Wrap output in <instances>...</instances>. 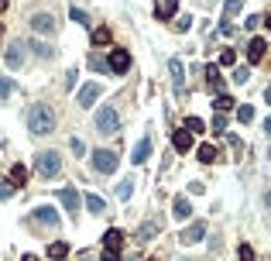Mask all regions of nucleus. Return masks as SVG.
<instances>
[{
    "label": "nucleus",
    "instance_id": "1",
    "mask_svg": "<svg viewBox=\"0 0 271 261\" xmlns=\"http://www.w3.org/2000/svg\"><path fill=\"white\" fill-rule=\"evenodd\" d=\"M24 121H28V131H31L34 137L52 134V127H55V110H52L48 103H31L28 114H24Z\"/></svg>",
    "mask_w": 271,
    "mask_h": 261
},
{
    "label": "nucleus",
    "instance_id": "2",
    "mask_svg": "<svg viewBox=\"0 0 271 261\" xmlns=\"http://www.w3.org/2000/svg\"><path fill=\"white\" fill-rule=\"evenodd\" d=\"M34 169L41 179H55L58 172H62V155L58 151H38L34 155Z\"/></svg>",
    "mask_w": 271,
    "mask_h": 261
},
{
    "label": "nucleus",
    "instance_id": "3",
    "mask_svg": "<svg viewBox=\"0 0 271 261\" xmlns=\"http://www.w3.org/2000/svg\"><path fill=\"white\" fill-rule=\"evenodd\" d=\"M117 165H120L117 151H107V148H96V151H93V169L100 172V175H113Z\"/></svg>",
    "mask_w": 271,
    "mask_h": 261
},
{
    "label": "nucleus",
    "instance_id": "4",
    "mask_svg": "<svg viewBox=\"0 0 271 261\" xmlns=\"http://www.w3.org/2000/svg\"><path fill=\"white\" fill-rule=\"evenodd\" d=\"M96 131H100V134H117V131H120V114H117L113 107H100V110H96Z\"/></svg>",
    "mask_w": 271,
    "mask_h": 261
},
{
    "label": "nucleus",
    "instance_id": "5",
    "mask_svg": "<svg viewBox=\"0 0 271 261\" xmlns=\"http://www.w3.org/2000/svg\"><path fill=\"white\" fill-rule=\"evenodd\" d=\"M203 237H206V224H203V220H196V224H189V227H182L179 244H199Z\"/></svg>",
    "mask_w": 271,
    "mask_h": 261
},
{
    "label": "nucleus",
    "instance_id": "6",
    "mask_svg": "<svg viewBox=\"0 0 271 261\" xmlns=\"http://www.w3.org/2000/svg\"><path fill=\"white\" fill-rule=\"evenodd\" d=\"M107 69H113V72H127V69H131V52H127V48H113L110 58H107Z\"/></svg>",
    "mask_w": 271,
    "mask_h": 261
},
{
    "label": "nucleus",
    "instance_id": "7",
    "mask_svg": "<svg viewBox=\"0 0 271 261\" xmlns=\"http://www.w3.org/2000/svg\"><path fill=\"white\" fill-rule=\"evenodd\" d=\"M100 83H86V86H82L79 93H76V103H79V107H93V103L100 100Z\"/></svg>",
    "mask_w": 271,
    "mask_h": 261
},
{
    "label": "nucleus",
    "instance_id": "8",
    "mask_svg": "<svg viewBox=\"0 0 271 261\" xmlns=\"http://www.w3.org/2000/svg\"><path fill=\"white\" fill-rule=\"evenodd\" d=\"M4 62H7V69H21V66H24V45H21V42L7 45V52H4Z\"/></svg>",
    "mask_w": 271,
    "mask_h": 261
},
{
    "label": "nucleus",
    "instance_id": "9",
    "mask_svg": "<svg viewBox=\"0 0 271 261\" xmlns=\"http://www.w3.org/2000/svg\"><path fill=\"white\" fill-rule=\"evenodd\" d=\"M31 28L38 34H52V31H55V17L41 11V14H34V17H31Z\"/></svg>",
    "mask_w": 271,
    "mask_h": 261
},
{
    "label": "nucleus",
    "instance_id": "10",
    "mask_svg": "<svg viewBox=\"0 0 271 261\" xmlns=\"http://www.w3.org/2000/svg\"><path fill=\"white\" fill-rule=\"evenodd\" d=\"M148 155H151V137H141L134 145V151H131V162H134V165H144Z\"/></svg>",
    "mask_w": 271,
    "mask_h": 261
},
{
    "label": "nucleus",
    "instance_id": "11",
    "mask_svg": "<svg viewBox=\"0 0 271 261\" xmlns=\"http://www.w3.org/2000/svg\"><path fill=\"white\" fill-rule=\"evenodd\" d=\"M34 220H41V224H48V227H58V213H55V206H34Z\"/></svg>",
    "mask_w": 271,
    "mask_h": 261
},
{
    "label": "nucleus",
    "instance_id": "12",
    "mask_svg": "<svg viewBox=\"0 0 271 261\" xmlns=\"http://www.w3.org/2000/svg\"><path fill=\"white\" fill-rule=\"evenodd\" d=\"M58 199H62V206H66L69 213L76 216V210H79V193H76V189H69V186H66V189H58Z\"/></svg>",
    "mask_w": 271,
    "mask_h": 261
},
{
    "label": "nucleus",
    "instance_id": "13",
    "mask_svg": "<svg viewBox=\"0 0 271 261\" xmlns=\"http://www.w3.org/2000/svg\"><path fill=\"white\" fill-rule=\"evenodd\" d=\"M175 14H179V0H161L158 7H155V17H158V21H169Z\"/></svg>",
    "mask_w": 271,
    "mask_h": 261
},
{
    "label": "nucleus",
    "instance_id": "14",
    "mask_svg": "<svg viewBox=\"0 0 271 261\" xmlns=\"http://www.w3.org/2000/svg\"><path fill=\"white\" fill-rule=\"evenodd\" d=\"M172 216H175V220H189V216H192V206H189L185 196H175V203H172Z\"/></svg>",
    "mask_w": 271,
    "mask_h": 261
},
{
    "label": "nucleus",
    "instance_id": "15",
    "mask_svg": "<svg viewBox=\"0 0 271 261\" xmlns=\"http://www.w3.org/2000/svg\"><path fill=\"white\" fill-rule=\"evenodd\" d=\"M169 69H172V79H175V93H185V86H182V76H185V66H182V58H172L169 62Z\"/></svg>",
    "mask_w": 271,
    "mask_h": 261
},
{
    "label": "nucleus",
    "instance_id": "16",
    "mask_svg": "<svg viewBox=\"0 0 271 261\" xmlns=\"http://www.w3.org/2000/svg\"><path fill=\"white\" fill-rule=\"evenodd\" d=\"M264 38H251V45H247V58H251V66H254V62H261V58H264Z\"/></svg>",
    "mask_w": 271,
    "mask_h": 261
},
{
    "label": "nucleus",
    "instance_id": "17",
    "mask_svg": "<svg viewBox=\"0 0 271 261\" xmlns=\"http://www.w3.org/2000/svg\"><path fill=\"white\" fill-rule=\"evenodd\" d=\"M172 145H175V151L185 155V151L192 148V134H189V131H175V134H172Z\"/></svg>",
    "mask_w": 271,
    "mask_h": 261
},
{
    "label": "nucleus",
    "instance_id": "18",
    "mask_svg": "<svg viewBox=\"0 0 271 261\" xmlns=\"http://www.w3.org/2000/svg\"><path fill=\"white\" fill-rule=\"evenodd\" d=\"M206 86H210L213 93H220V90H223V76H220V69H216V66H210V69H206Z\"/></svg>",
    "mask_w": 271,
    "mask_h": 261
},
{
    "label": "nucleus",
    "instance_id": "19",
    "mask_svg": "<svg viewBox=\"0 0 271 261\" xmlns=\"http://www.w3.org/2000/svg\"><path fill=\"white\" fill-rule=\"evenodd\" d=\"M120 244H124V234H120V230H107V234H103V248L107 251H117Z\"/></svg>",
    "mask_w": 271,
    "mask_h": 261
},
{
    "label": "nucleus",
    "instance_id": "20",
    "mask_svg": "<svg viewBox=\"0 0 271 261\" xmlns=\"http://www.w3.org/2000/svg\"><path fill=\"white\" fill-rule=\"evenodd\" d=\"M86 210H90V213H107V203H103V196L90 193V196H86Z\"/></svg>",
    "mask_w": 271,
    "mask_h": 261
},
{
    "label": "nucleus",
    "instance_id": "21",
    "mask_svg": "<svg viewBox=\"0 0 271 261\" xmlns=\"http://www.w3.org/2000/svg\"><path fill=\"white\" fill-rule=\"evenodd\" d=\"M196 155H199V162H206V165H213V162L220 158L213 145H199V151H196Z\"/></svg>",
    "mask_w": 271,
    "mask_h": 261
},
{
    "label": "nucleus",
    "instance_id": "22",
    "mask_svg": "<svg viewBox=\"0 0 271 261\" xmlns=\"http://www.w3.org/2000/svg\"><path fill=\"white\" fill-rule=\"evenodd\" d=\"M66 254H69V244H66V240H55V244L48 248V258H52V261H62Z\"/></svg>",
    "mask_w": 271,
    "mask_h": 261
},
{
    "label": "nucleus",
    "instance_id": "23",
    "mask_svg": "<svg viewBox=\"0 0 271 261\" xmlns=\"http://www.w3.org/2000/svg\"><path fill=\"white\" fill-rule=\"evenodd\" d=\"M24 182H28V169H24V165H14L11 169V186H24Z\"/></svg>",
    "mask_w": 271,
    "mask_h": 261
},
{
    "label": "nucleus",
    "instance_id": "24",
    "mask_svg": "<svg viewBox=\"0 0 271 261\" xmlns=\"http://www.w3.org/2000/svg\"><path fill=\"white\" fill-rule=\"evenodd\" d=\"M237 121L240 124H251V121H254V107H251V103H240L237 107Z\"/></svg>",
    "mask_w": 271,
    "mask_h": 261
},
{
    "label": "nucleus",
    "instance_id": "25",
    "mask_svg": "<svg viewBox=\"0 0 271 261\" xmlns=\"http://www.w3.org/2000/svg\"><path fill=\"white\" fill-rule=\"evenodd\" d=\"M182 131H189V134H203V131H206V124H203V121H199V117H189Z\"/></svg>",
    "mask_w": 271,
    "mask_h": 261
},
{
    "label": "nucleus",
    "instance_id": "26",
    "mask_svg": "<svg viewBox=\"0 0 271 261\" xmlns=\"http://www.w3.org/2000/svg\"><path fill=\"white\" fill-rule=\"evenodd\" d=\"M131 193H134V179H124L117 186V199H131Z\"/></svg>",
    "mask_w": 271,
    "mask_h": 261
},
{
    "label": "nucleus",
    "instance_id": "27",
    "mask_svg": "<svg viewBox=\"0 0 271 261\" xmlns=\"http://www.w3.org/2000/svg\"><path fill=\"white\" fill-rule=\"evenodd\" d=\"M213 107H216V114H226V110L234 107V100H230L226 93H220V96H216V100H213Z\"/></svg>",
    "mask_w": 271,
    "mask_h": 261
},
{
    "label": "nucleus",
    "instance_id": "28",
    "mask_svg": "<svg viewBox=\"0 0 271 261\" xmlns=\"http://www.w3.org/2000/svg\"><path fill=\"white\" fill-rule=\"evenodd\" d=\"M237 14H240V0H226L223 4V17L230 21V17H237Z\"/></svg>",
    "mask_w": 271,
    "mask_h": 261
},
{
    "label": "nucleus",
    "instance_id": "29",
    "mask_svg": "<svg viewBox=\"0 0 271 261\" xmlns=\"http://www.w3.org/2000/svg\"><path fill=\"white\" fill-rule=\"evenodd\" d=\"M110 42V28H96L93 31V45H107Z\"/></svg>",
    "mask_w": 271,
    "mask_h": 261
},
{
    "label": "nucleus",
    "instance_id": "30",
    "mask_svg": "<svg viewBox=\"0 0 271 261\" xmlns=\"http://www.w3.org/2000/svg\"><path fill=\"white\" fill-rule=\"evenodd\" d=\"M11 93H14V79H11V76H4V79H0V100H7Z\"/></svg>",
    "mask_w": 271,
    "mask_h": 261
},
{
    "label": "nucleus",
    "instance_id": "31",
    "mask_svg": "<svg viewBox=\"0 0 271 261\" xmlns=\"http://www.w3.org/2000/svg\"><path fill=\"white\" fill-rule=\"evenodd\" d=\"M34 52H38V55H41V58H52V55H55V48H52V45H45V42H34Z\"/></svg>",
    "mask_w": 271,
    "mask_h": 261
},
{
    "label": "nucleus",
    "instance_id": "32",
    "mask_svg": "<svg viewBox=\"0 0 271 261\" xmlns=\"http://www.w3.org/2000/svg\"><path fill=\"white\" fill-rule=\"evenodd\" d=\"M234 62H237V52H234V48H223V52H220V66H234Z\"/></svg>",
    "mask_w": 271,
    "mask_h": 261
},
{
    "label": "nucleus",
    "instance_id": "33",
    "mask_svg": "<svg viewBox=\"0 0 271 261\" xmlns=\"http://www.w3.org/2000/svg\"><path fill=\"white\" fill-rule=\"evenodd\" d=\"M69 17H72L76 24H82V28L90 24V17H86V11H79V7H72V11H69Z\"/></svg>",
    "mask_w": 271,
    "mask_h": 261
},
{
    "label": "nucleus",
    "instance_id": "34",
    "mask_svg": "<svg viewBox=\"0 0 271 261\" xmlns=\"http://www.w3.org/2000/svg\"><path fill=\"white\" fill-rule=\"evenodd\" d=\"M210 127H213V134H223V131H226V117H223V114H216Z\"/></svg>",
    "mask_w": 271,
    "mask_h": 261
},
{
    "label": "nucleus",
    "instance_id": "35",
    "mask_svg": "<svg viewBox=\"0 0 271 261\" xmlns=\"http://www.w3.org/2000/svg\"><path fill=\"white\" fill-rule=\"evenodd\" d=\"M69 151H72V155L79 158V155H86V145H82L79 137H72V141H69Z\"/></svg>",
    "mask_w": 271,
    "mask_h": 261
},
{
    "label": "nucleus",
    "instance_id": "36",
    "mask_svg": "<svg viewBox=\"0 0 271 261\" xmlns=\"http://www.w3.org/2000/svg\"><path fill=\"white\" fill-rule=\"evenodd\" d=\"M237 261H254V248H251V244H240V251H237Z\"/></svg>",
    "mask_w": 271,
    "mask_h": 261
},
{
    "label": "nucleus",
    "instance_id": "37",
    "mask_svg": "<svg viewBox=\"0 0 271 261\" xmlns=\"http://www.w3.org/2000/svg\"><path fill=\"white\" fill-rule=\"evenodd\" d=\"M247 79H251V69H247V66H240L237 72H234V83H240V86H244Z\"/></svg>",
    "mask_w": 271,
    "mask_h": 261
},
{
    "label": "nucleus",
    "instance_id": "38",
    "mask_svg": "<svg viewBox=\"0 0 271 261\" xmlns=\"http://www.w3.org/2000/svg\"><path fill=\"white\" fill-rule=\"evenodd\" d=\"M90 69H93V72H103V69H107L103 55H90Z\"/></svg>",
    "mask_w": 271,
    "mask_h": 261
},
{
    "label": "nucleus",
    "instance_id": "39",
    "mask_svg": "<svg viewBox=\"0 0 271 261\" xmlns=\"http://www.w3.org/2000/svg\"><path fill=\"white\" fill-rule=\"evenodd\" d=\"M192 28V17L189 14H185V17H179V21H175V31H189Z\"/></svg>",
    "mask_w": 271,
    "mask_h": 261
},
{
    "label": "nucleus",
    "instance_id": "40",
    "mask_svg": "<svg viewBox=\"0 0 271 261\" xmlns=\"http://www.w3.org/2000/svg\"><path fill=\"white\" fill-rule=\"evenodd\" d=\"M14 193V186H11V182H7V179H4V182H0V199H7V196H11Z\"/></svg>",
    "mask_w": 271,
    "mask_h": 261
},
{
    "label": "nucleus",
    "instance_id": "41",
    "mask_svg": "<svg viewBox=\"0 0 271 261\" xmlns=\"http://www.w3.org/2000/svg\"><path fill=\"white\" fill-rule=\"evenodd\" d=\"M258 24H261V17H258V14H251L247 21H244V28H247V31H254V28H258Z\"/></svg>",
    "mask_w": 271,
    "mask_h": 261
},
{
    "label": "nucleus",
    "instance_id": "42",
    "mask_svg": "<svg viewBox=\"0 0 271 261\" xmlns=\"http://www.w3.org/2000/svg\"><path fill=\"white\" fill-rule=\"evenodd\" d=\"M103 261H120V254L117 251H103Z\"/></svg>",
    "mask_w": 271,
    "mask_h": 261
},
{
    "label": "nucleus",
    "instance_id": "43",
    "mask_svg": "<svg viewBox=\"0 0 271 261\" xmlns=\"http://www.w3.org/2000/svg\"><path fill=\"white\" fill-rule=\"evenodd\" d=\"M264 134L271 137V117H264Z\"/></svg>",
    "mask_w": 271,
    "mask_h": 261
},
{
    "label": "nucleus",
    "instance_id": "44",
    "mask_svg": "<svg viewBox=\"0 0 271 261\" xmlns=\"http://www.w3.org/2000/svg\"><path fill=\"white\" fill-rule=\"evenodd\" d=\"M261 24H268V31H271V14H268V17H261Z\"/></svg>",
    "mask_w": 271,
    "mask_h": 261
},
{
    "label": "nucleus",
    "instance_id": "45",
    "mask_svg": "<svg viewBox=\"0 0 271 261\" xmlns=\"http://www.w3.org/2000/svg\"><path fill=\"white\" fill-rule=\"evenodd\" d=\"M21 261H38V258H34V254H24V258Z\"/></svg>",
    "mask_w": 271,
    "mask_h": 261
},
{
    "label": "nucleus",
    "instance_id": "46",
    "mask_svg": "<svg viewBox=\"0 0 271 261\" xmlns=\"http://www.w3.org/2000/svg\"><path fill=\"white\" fill-rule=\"evenodd\" d=\"M268 206H271V193H268Z\"/></svg>",
    "mask_w": 271,
    "mask_h": 261
},
{
    "label": "nucleus",
    "instance_id": "47",
    "mask_svg": "<svg viewBox=\"0 0 271 261\" xmlns=\"http://www.w3.org/2000/svg\"><path fill=\"white\" fill-rule=\"evenodd\" d=\"M268 100H271V90H268Z\"/></svg>",
    "mask_w": 271,
    "mask_h": 261
}]
</instances>
